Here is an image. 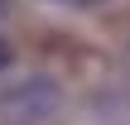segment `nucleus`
<instances>
[{"label": "nucleus", "mask_w": 130, "mask_h": 125, "mask_svg": "<svg viewBox=\"0 0 130 125\" xmlns=\"http://www.w3.org/2000/svg\"><path fill=\"white\" fill-rule=\"evenodd\" d=\"M5 67H10V43L0 39V72H5Z\"/></svg>", "instance_id": "obj_2"}, {"label": "nucleus", "mask_w": 130, "mask_h": 125, "mask_svg": "<svg viewBox=\"0 0 130 125\" xmlns=\"http://www.w3.org/2000/svg\"><path fill=\"white\" fill-rule=\"evenodd\" d=\"M0 14H5V0H0Z\"/></svg>", "instance_id": "obj_4"}, {"label": "nucleus", "mask_w": 130, "mask_h": 125, "mask_svg": "<svg viewBox=\"0 0 130 125\" xmlns=\"http://www.w3.org/2000/svg\"><path fill=\"white\" fill-rule=\"evenodd\" d=\"M58 5H96V0H58Z\"/></svg>", "instance_id": "obj_3"}, {"label": "nucleus", "mask_w": 130, "mask_h": 125, "mask_svg": "<svg viewBox=\"0 0 130 125\" xmlns=\"http://www.w3.org/2000/svg\"><path fill=\"white\" fill-rule=\"evenodd\" d=\"M53 106H58V87L43 82V77L19 82V87H10L0 96V116L10 125H39L43 116H53Z\"/></svg>", "instance_id": "obj_1"}]
</instances>
